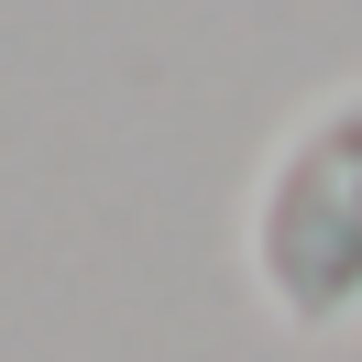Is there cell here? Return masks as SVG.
Returning <instances> with one entry per match:
<instances>
[{"label":"cell","instance_id":"cell-1","mask_svg":"<svg viewBox=\"0 0 362 362\" xmlns=\"http://www.w3.org/2000/svg\"><path fill=\"white\" fill-rule=\"evenodd\" d=\"M252 286L286 329L362 318V88H329L286 121L252 187Z\"/></svg>","mask_w":362,"mask_h":362}]
</instances>
